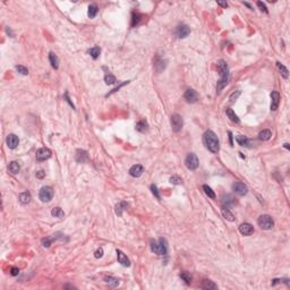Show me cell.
<instances>
[{"label":"cell","mask_w":290,"mask_h":290,"mask_svg":"<svg viewBox=\"0 0 290 290\" xmlns=\"http://www.w3.org/2000/svg\"><path fill=\"white\" fill-rule=\"evenodd\" d=\"M257 223H259V227L262 228V229H264V230H270V229H272V228L274 227V221H273V219L268 214L261 215L259 218V220H257Z\"/></svg>","instance_id":"obj_4"},{"label":"cell","mask_w":290,"mask_h":290,"mask_svg":"<svg viewBox=\"0 0 290 290\" xmlns=\"http://www.w3.org/2000/svg\"><path fill=\"white\" fill-rule=\"evenodd\" d=\"M240 95V91H237V92H234V93L230 95V102H235V100H237L238 97Z\"/></svg>","instance_id":"obj_42"},{"label":"cell","mask_w":290,"mask_h":290,"mask_svg":"<svg viewBox=\"0 0 290 290\" xmlns=\"http://www.w3.org/2000/svg\"><path fill=\"white\" fill-rule=\"evenodd\" d=\"M6 143L9 149H15V147H17V145L19 144V140L15 134H9L7 136Z\"/></svg>","instance_id":"obj_15"},{"label":"cell","mask_w":290,"mask_h":290,"mask_svg":"<svg viewBox=\"0 0 290 290\" xmlns=\"http://www.w3.org/2000/svg\"><path fill=\"white\" fill-rule=\"evenodd\" d=\"M77 154H76V161L79 163H84L86 162V161H88V154L86 151H83V150H78Z\"/></svg>","instance_id":"obj_18"},{"label":"cell","mask_w":290,"mask_h":290,"mask_svg":"<svg viewBox=\"0 0 290 290\" xmlns=\"http://www.w3.org/2000/svg\"><path fill=\"white\" fill-rule=\"evenodd\" d=\"M127 206H128V204H127L126 202H120V203H118V204L116 205V214L119 215V216H121L122 212H124V211H125V210L127 209Z\"/></svg>","instance_id":"obj_22"},{"label":"cell","mask_w":290,"mask_h":290,"mask_svg":"<svg viewBox=\"0 0 290 290\" xmlns=\"http://www.w3.org/2000/svg\"><path fill=\"white\" fill-rule=\"evenodd\" d=\"M90 55H91V57L93 58V59H97V57L100 56V53H101V49L99 47H93L92 49H90Z\"/></svg>","instance_id":"obj_32"},{"label":"cell","mask_w":290,"mask_h":290,"mask_svg":"<svg viewBox=\"0 0 290 290\" xmlns=\"http://www.w3.org/2000/svg\"><path fill=\"white\" fill-rule=\"evenodd\" d=\"M170 183L174 185H181L183 184V179L178 176H174V177L170 178Z\"/></svg>","instance_id":"obj_38"},{"label":"cell","mask_w":290,"mask_h":290,"mask_svg":"<svg viewBox=\"0 0 290 290\" xmlns=\"http://www.w3.org/2000/svg\"><path fill=\"white\" fill-rule=\"evenodd\" d=\"M257 6H259V8L261 9V12H264V13H266V14L269 13L268 8H266V6H265L262 1H257Z\"/></svg>","instance_id":"obj_41"},{"label":"cell","mask_w":290,"mask_h":290,"mask_svg":"<svg viewBox=\"0 0 290 290\" xmlns=\"http://www.w3.org/2000/svg\"><path fill=\"white\" fill-rule=\"evenodd\" d=\"M203 142L205 144L206 149L212 153H218L220 150V143L216 137V135L214 134V131H207L203 135Z\"/></svg>","instance_id":"obj_1"},{"label":"cell","mask_w":290,"mask_h":290,"mask_svg":"<svg viewBox=\"0 0 290 290\" xmlns=\"http://www.w3.org/2000/svg\"><path fill=\"white\" fill-rule=\"evenodd\" d=\"M151 250L158 255H165L168 252V244L164 238H160L158 241H151Z\"/></svg>","instance_id":"obj_3"},{"label":"cell","mask_w":290,"mask_h":290,"mask_svg":"<svg viewBox=\"0 0 290 290\" xmlns=\"http://www.w3.org/2000/svg\"><path fill=\"white\" fill-rule=\"evenodd\" d=\"M201 288L204 290H212V289H218V286L211 280H203Z\"/></svg>","instance_id":"obj_19"},{"label":"cell","mask_w":290,"mask_h":290,"mask_svg":"<svg viewBox=\"0 0 290 290\" xmlns=\"http://www.w3.org/2000/svg\"><path fill=\"white\" fill-rule=\"evenodd\" d=\"M272 136V131L270 129H264L259 134V138L262 140H269Z\"/></svg>","instance_id":"obj_26"},{"label":"cell","mask_w":290,"mask_h":290,"mask_svg":"<svg viewBox=\"0 0 290 290\" xmlns=\"http://www.w3.org/2000/svg\"><path fill=\"white\" fill-rule=\"evenodd\" d=\"M184 126V120L181 118V116H179L178 113L171 116V127L172 131L178 133V131H181V128Z\"/></svg>","instance_id":"obj_7"},{"label":"cell","mask_w":290,"mask_h":290,"mask_svg":"<svg viewBox=\"0 0 290 290\" xmlns=\"http://www.w3.org/2000/svg\"><path fill=\"white\" fill-rule=\"evenodd\" d=\"M44 176V174H43V171H39V172H36V177L38 178H42Z\"/></svg>","instance_id":"obj_46"},{"label":"cell","mask_w":290,"mask_h":290,"mask_svg":"<svg viewBox=\"0 0 290 290\" xmlns=\"http://www.w3.org/2000/svg\"><path fill=\"white\" fill-rule=\"evenodd\" d=\"M18 273H19L18 268H12V270H10V274L15 277V275H18Z\"/></svg>","instance_id":"obj_44"},{"label":"cell","mask_w":290,"mask_h":290,"mask_svg":"<svg viewBox=\"0 0 290 290\" xmlns=\"http://www.w3.org/2000/svg\"><path fill=\"white\" fill-rule=\"evenodd\" d=\"M143 172H144V168H143V165H140V164H135L129 169V175H131V177H140Z\"/></svg>","instance_id":"obj_16"},{"label":"cell","mask_w":290,"mask_h":290,"mask_svg":"<svg viewBox=\"0 0 290 290\" xmlns=\"http://www.w3.org/2000/svg\"><path fill=\"white\" fill-rule=\"evenodd\" d=\"M51 156V151L48 147H42L36 151V160L38 161H45Z\"/></svg>","instance_id":"obj_8"},{"label":"cell","mask_w":290,"mask_h":290,"mask_svg":"<svg viewBox=\"0 0 290 290\" xmlns=\"http://www.w3.org/2000/svg\"><path fill=\"white\" fill-rule=\"evenodd\" d=\"M218 5H219V6L223 7V8H227V7H228V3L227 2H223V1H218Z\"/></svg>","instance_id":"obj_45"},{"label":"cell","mask_w":290,"mask_h":290,"mask_svg":"<svg viewBox=\"0 0 290 290\" xmlns=\"http://www.w3.org/2000/svg\"><path fill=\"white\" fill-rule=\"evenodd\" d=\"M218 69H219V72H220L221 77H220V79H219V82H218L216 90H218V92H221L222 88H225L226 85L228 84V82H229V67H228V65L226 64L225 60H219Z\"/></svg>","instance_id":"obj_2"},{"label":"cell","mask_w":290,"mask_h":290,"mask_svg":"<svg viewBox=\"0 0 290 290\" xmlns=\"http://www.w3.org/2000/svg\"><path fill=\"white\" fill-rule=\"evenodd\" d=\"M185 99H186V101L189 103H194L196 102L197 99H198V94L196 93V91L192 90V88H188L186 92H185Z\"/></svg>","instance_id":"obj_11"},{"label":"cell","mask_w":290,"mask_h":290,"mask_svg":"<svg viewBox=\"0 0 290 290\" xmlns=\"http://www.w3.org/2000/svg\"><path fill=\"white\" fill-rule=\"evenodd\" d=\"M284 147H286V149H288V150H289V144H288V143H286V144H284Z\"/></svg>","instance_id":"obj_49"},{"label":"cell","mask_w":290,"mask_h":290,"mask_svg":"<svg viewBox=\"0 0 290 290\" xmlns=\"http://www.w3.org/2000/svg\"><path fill=\"white\" fill-rule=\"evenodd\" d=\"M239 231L244 236H250L254 232V227L250 223H243L239 226Z\"/></svg>","instance_id":"obj_14"},{"label":"cell","mask_w":290,"mask_h":290,"mask_svg":"<svg viewBox=\"0 0 290 290\" xmlns=\"http://www.w3.org/2000/svg\"><path fill=\"white\" fill-rule=\"evenodd\" d=\"M185 164H186V167H187L189 170H196V169L198 168V164H200V162H198L197 156L195 155L194 153H189V154L186 156V160H185Z\"/></svg>","instance_id":"obj_6"},{"label":"cell","mask_w":290,"mask_h":290,"mask_svg":"<svg viewBox=\"0 0 290 290\" xmlns=\"http://www.w3.org/2000/svg\"><path fill=\"white\" fill-rule=\"evenodd\" d=\"M51 214H52V216H55V218H63L64 215H65V213H64V211L60 207H55V209H52V211H51Z\"/></svg>","instance_id":"obj_33"},{"label":"cell","mask_w":290,"mask_h":290,"mask_svg":"<svg viewBox=\"0 0 290 290\" xmlns=\"http://www.w3.org/2000/svg\"><path fill=\"white\" fill-rule=\"evenodd\" d=\"M236 140H237V143L239 144L240 146H248L250 145V140L246 136H244V135L236 136Z\"/></svg>","instance_id":"obj_23"},{"label":"cell","mask_w":290,"mask_h":290,"mask_svg":"<svg viewBox=\"0 0 290 290\" xmlns=\"http://www.w3.org/2000/svg\"><path fill=\"white\" fill-rule=\"evenodd\" d=\"M244 5H245V6H247V7H248L250 9H253V7L250 6V3H248V2H244Z\"/></svg>","instance_id":"obj_47"},{"label":"cell","mask_w":290,"mask_h":290,"mask_svg":"<svg viewBox=\"0 0 290 290\" xmlns=\"http://www.w3.org/2000/svg\"><path fill=\"white\" fill-rule=\"evenodd\" d=\"M97 12H99V8H97V5H91V6L88 7V17H90V18H94V17L97 16Z\"/></svg>","instance_id":"obj_29"},{"label":"cell","mask_w":290,"mask_h":290,"mask_svg":"<svg viewBox=\"0 0 290 290\" xmlns=\"http://www.w3.org/2000/svg\"><path fill=\"white\" fill-rule=\"evenodd\" d=\"M222 203H223L225 207L229 209V207H232V206L236 205V200H235V197L232 196V195L227 194V195H223V196H222Z\"/></svg>","instance_id":"obj_12"},{"label":"cell","mask_w":290,"mask_h":290,"mask_svg":"<svg viewBox=\"0 0 290 290\" xmlns=\"http://www.w3.org/2000/svg\"><path fill=\"white\" fill-rule=\"evenodd\" d=\"M94 256H95V259H100V257H102V256H103V250H102V248H99V250L95 252Z\"/></svg>","instance_id":"obj_43"},{"label":"cell","mask_w":290,"mask_h":290,"mask_svg":"<svg viewBox=\"0 0 290 290\" xmlns=\"http://www.w3.org/2000/svg\"><path fill=\"white\" fill-rule=\"evenodd\" d=\"M180 278H181V280L185 281V283L186 284H189L190 282H192V275H190L188 272H181Z\"/></svg>","instance_id":"obj_34"},{"label":"cell","mask_w":290,"mask_h":290,"mask_svg":"<svg viewBox=\"0 0 290 290\" xmlns=\"http://www.w3.org/2000/svg\"><path fill=\"white\" fill-rule=\"evenodd\" d=\"M39 197L42 202H50L53 197V189L50 186H44V187L41 188L40 194H39Z\"/></svg>","instance_id":"obj_5"},{"label":"cell","mask_w":290,"mask_h":290,"mask_svg":"<svg viewBox=\"0 0 290 290\" xmlns=\"http://www.w3.org/2000/svg\"><path fill=\"white\" fill-rule=\"evenodd\" d=\"M226 113H227L228 118L230 119L231 121L236 122V124H239V122H240L239 118H238L237 115L234 112V110H232V109H227V110H226Z\"/></svg>","instance_id":"obj_25"},{"label":"cell","mask_w":290,"mask_h":290,"mask_svg":"<svg viewBox=\"0 0 290 290\" xmlns=\"http://www.w3.org/2000/svg\"><path fill=\"white\" fill-rule=\"evenodd\" d=\"M104 82H106V84H115L116 82H117V79H116V77L112 75V74H107L106 76H104Z\"/></svg>","instance_id":"obj_36"},{"label":"cell","mask_w":290,"mask_h":290,"mask_svg":"<svg viewBox=\"0 0 290 290\" xmlns=\"http://www.w3.org/2000/svg\"><path fill=\"white\" fill-rule=\"evenodd\" d=\"M136 131H140V133H145L147 131V122L144 120H140L136 124Z\"/></svg>","instance_id":"obj_30"},{"label":"cell","mask_w":290,"mask_h":290,"mask_svg":"<svg viewBox=\"0 0 290 290\" xmlns=\"http://www.w3.org/2000/svg\"><path fill=\"white\" fill-rule=\"evenodd\" d=\"M277 68L279 69V72H280L281 75L283 76V78H286V79H287V78L289 77V73H288V69L286 68V67H284V66L282 65L281 63H279V61L277 63Z\"/></svg>","instance_id":"obj_27"},{"label":"cell","mask_w":290,"mask_h":290,"mask_svg":"<svg viewBox=\"0 0 290 290\" xmlns=\"http://www.w3.org/2000/svg\"><path fill=\"white\" fill-rule=\"evenodd\" d=\"M140 15L138 14H133V19H131V26H136L140 23Z\"/></svg>","instance_id":"obj_39"},{"label":"cell","mask_w":290,"mask_h":290,"mask_svg":"<svg viewBox=\"0 0 290 290\" xmlns=\"http://www.w3.org/2000/svg\"><path fill=\"white\" fill-rule=\"evenodd\" d=\"M221 213L226 220H228V221H235V215L230 212V210L229 209H227V207L223 206L221 209Z\"/></svg>","instance_id":"obj_20"},{"label":"cell","mask_w":290,"mask_h":290,"mask_svg":"<svg viewBox=\"0 0 290 290\" xmlns=\"http://www.w3.org/2000/svg\"><path fill=\"white\" fill-rule=\"evenodd\" d=\"M30 201H31V194L28 192H24L19 195V202L22 204H27V203H30Z\"/></svg>","instance_id":"obj_28"},{"label":"cell","mask_w":290,"mask_h":290,"mask_svg":"<svg viewBox=\"0 0 290 290\" xmlns=\"http://www.w3.org/2000/svg\"><path fill=\"white\" fill-rule=\"evenodd\" d=\"M117 257H118V262L120 263L122 266H131V261L128 259V257L121 252V250H117Z\"/></svg>","instance_id":"obj_17"},{"label":"cell","mask_w":290,"mask_h":290,"mask_svg":"<svg viewBox=\"0 0 290 290\" xmlns=\"http://www.w3.org/2000/svg\"><path fill=\"white\" fill-rule=\"evenodd\" d=\"M232 189H234L235 193L240 195V196H244V195L247 194V186L243 183H240V181H237V183H235L232 185Z\"/></svg>","instance_id":"obj_10"},{"label":"cell","mask_w":290,"mask_h":290,"mask_svg":"<svg viewBox=\"0 0 290 290\" xmlns=\"http://www.w3.org/2000/svg\"><path fill=\"white\" fill-rule=\"evenodd\" d=\"M203 189H204L205 194L210 197V198H213V200H214V198H215V193L212 190V188L209 187L207 185H204V186H203Z\"/></svg>","instance_id":"obj_35"},{"label":"cell","mask_w":290,"mask_h":290,"mask_svg":"<svg viewBox=\"0 0 290 290\" xmlns=\"http://www.w3.org/2000/svg\"><path fill=\"white\" fill-rule=\"evenodd\" d=\"M189 33H190V28L188 27L187 25H184V24L179 25L177 27V30H176V35H177V38H179V39L187 38L188 35H189Z\"/></svg>","instance_id":"obj_9"},{"label":"cell","mask_w":290,"mask_h":290,"mask_svg":"<svg viewBox=\"0 0 290 290\" xmlns=\"http://www.w3.org/2000/svg\"><path fill=\"white\" fill-rule=\"evenodd\" d=\"M16 69H17V72H18L19 74H22V75H27L28 74V69L22 65L16 66Z\"/></svg>","instance_id":"obj_37"},{"label":"cell","mask_w":290,"mask_h":290,"mask_svg":"<svg viewBox=\"0 0 290 290\" xmlns=\"http://www.w3.org/2000/svg\"><path fill=\"white\" fill-rule=\"evenodd\" d=\"M8 170H9L10 174H13V175H17V174L19 172V170H21V165H19L18 162H16V161H13V162H10V163H9Z\"/></svg>","instance_id":"obj_21"},{"label":"cell","mask_w":290,"mask_h":290,"mask_svg":"<svg viewBox=\"0 0 290 290\" xmlns=\"http://www.w3.org/2000/svg\"><path fill=\"white\" fill-rule=\"evenodd\" d=\"M104 281L109 284L110 287H117L119 284L118 279H116V278H112V277H106L104 278Z\"/></svg>","instance_id":"obj_31"},{"label":"cell","mask_w":290,"mask_h":290,"mask_svg":"<svg viewBox=\"0 0 290 290\" xmlns=\"http://www.w3.org/2000/svg\"><path fill=\"white\" fill-rule=\"evenodd\" d=\"M229 136H230V144L232 145V134H231V131H229Z\"/></svg>","instance_id":"obj_48"},{"label":"cell","mask_w":290,"mask_h":290,"mask_svg":"<svg viewBox=\"0 0 290 290\" xmlns=\"http://www.w3.org/2000/svg\"><path fill=\"white\" fill-rule=\"evenodd\" d=\"M49 60H50L51 66H52L55 69H57L59 67V59H58V57H57L53 52L49 53Z\"/></svg>","instance_id":"obj_24"},{"label":"cell","mask_w":290,"mask_h":290,"mask_svg":"<svg viewBox=\"0 0 290 290\" xmlns=\"http://www.w3.org/2000/svg\"><path fill=\"white\" fill-rule=\"evenodd\" d=\"M271 110H277L278 107H279V103H280V94L278 91H272L271 93Z\"/></svg>","instance_id":"obj_13"},{"label":"cell","mask_w":290,"mask_h":290,"mask_svg":"<svg viewBox=\"0 0 290 290\" xmlns=\"http://www.w3.org/2000/svg\"><path fill=\"white\" fill-rule=\"evenodd\" d=\"M151 190H152V193H153V195L158 198V200H160V194H159V190H158V187H156L155 185H152L151 186Z\"/></svg>","instance_id":"obj_40"}]
</instances>
